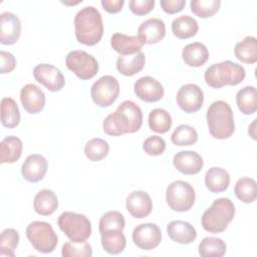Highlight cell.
<instances>
[{
	"label": "cell",
	"mask_w": 257,
	"mask_h": 257,
	"mask_svg": "<svg viewBox=\"0 0 257 257\" xmlns=\"http://www.w3.org/2000/svg\"><path fill=\"white\" fill-rule=\"evenodd\" d=\"M143 111L133 100H123L114 112L108 114L102 123L103 132L108 136L134 134L142 127Z\"/></svg>",
	"instance_id": "1"
},
{
	"label": "cell",
	"mask_w": 257,
	"mask_h": 257,
	"mask_svg": "<svg viewBox=\"0 0 257 257\" xmlns=\"http://www.w3.org/2000/svg\"><path fill=\"white\" fill-rule=\"evenodd\" d=\"M74 31L76 40L84 45L97 44L103 35L101 14L93 6H85L74 16Z\"/></svg>",
	"instance_id": "2"
},
{
	"label": "cell",
	"mask_w": 257,
	"mask_h": 257,
	"mask_svg": "<svg viewBox=\"0 0 257 257\" xmlns=\"http://www.w3.org/2000/svg\"><path fill=\"white\" fill-rule=\"evenodd\" d=\"M206 119L210 135L217 140L229 139L235 132L233 110L224 100H216L210 104Z\"/></svg>",
	"instance_id": "3"
},
{
	"label": "cell",
	"mask_w": 257,
	"mask_h": 257,
	"mask_svg": "<svg viewBox=\"0 0 257 257\" xmlns=\"http://www.w3.org/2000/svg\"><path fill=\"white\" fill-rule=\"evenodd\" d=\"M234 216V203L228 198H219L203 213L201 224L205 231L212 234H219L227 229Z\"/></svg>",
	"instance_id": "4"
},
{
	"label": "cell",
	"mask_w": 257,
	"mask_h": 257,
	"mask_svg": "<svg viewBox=\"0 0 257 257\" xmlns=\"http://www.w3.org/2000/svg\"><path fill=\"white\" fill-rule=\"evenodd\" d=\"M245 76L246 71L244 67L231 60L214 63L209 66L204 73L206 83L212 88H221L225 85H237L244 80Z\"/></svg>",
	"instance_id": "5"
},
{
	"label": "cell",
	"mask_w": 257,
	"mask_h": 257,
	"mask_svg": "<svg viewBox=\"0 0 257 257\" xmlns=\"http://www.w3.org/2000/svg\"><path fill=\"white\" fill-rule=\"evenodd\" d=\"M59 229L73 243L85 242L91 235V223L88 218L79 213L63 212L57 219Z\"/></svg>",
	"instance_id": "6"
},
{
	"label": "cell",
	"mask_w": 257,
	"mask_h": 257,
	"mask_svg": "<svg viewBox=\"0 0 257 257\" xmlns=\"http://www.w3.org/2000/svg\"><path fill=\"white\" fill-rule=\"evenodd\" d=\"M26 237L36 251L44 254L53 252L58 243V237L52 226L44 221L29 223L26 227Z\"/></svg>",
	"instance_id": "7"
},
{
	"label": "cell",
	"mask_w": 257,
	"mask_h": 257,
	"mask_svg": "<svg viewBox=\"0 0 257 257\" xmlns=\"http://www.w3.org/2000/svg\"><path fill=\"white\" fill-rule=\"evenodd\" d=\"M196 200V193L192 185L185 181H174L166 190L168 206L176 212L189 211Z\"/></svg>",
	"instance_id": "8"
},
{
	"label": "cell",
	"mask_w": 257,
	"mask_h": 257,
	"mask_svg": "<svg viewBox=\"0 0 257 257\" xmlns=\"http://www.w3.org/2000/svg\"><path fill=\"white\" fill-rule=\"evenodd\" d=\"M66 67L78 78L88 80L98 72V62L94 56L84 50H72L65 58Z\"/></svg>",
	"instance_id": "9"
},
{
	"label": "cell",
	"mask_w": 257,
	"mask_h": 257,
	"mask_svg": "<svg viewBox=\"0 0 257 257\" xmlns=\"http://www.w3.org/2000/svg\"><path fill=\"white\" fill-rule=\"evenodd\" d=\"M119 94L118 80L112 75H103L93 82L90 95L93 102L99 107L111 105Z\"/></svg>",
	"instance_id": "10"
},
{
	"label": "cell",
	"mask_w": 257,
	"mask_h": 257,
	"mask_svg": "<svg viewBox=\"0 0 257 257\" xmlns=\"http://www.w3.org/2000/svg\"><path fill=\"white\" fill-rule=\"evenodd\" d=\"M176 100L178 106L187 113L198 111L204 102V92L195 83H187L180 87L177 92Z\"/></svg>",
	"instance_id": "11"
},
{
	"label": "cell",
	"mask_w": 257,
	"mask_h": 257,
	"mask_svg": "<svg viewBox=\"0 0 257 257\" xmlns=\"http://www.w3.org/2000/svg\"><path fill=\"white\" fill-rule=\"evenodd\" d=\"M35 80L43 84L49 91H60L65 85V78L62 72L55 66L48 63L37 64L33 68Z\"/></svg>",
	"instance_id": "12"
},
{
	"label": "cell",
	"mask_w": 257,
	"mask_h": 257,
	"mask_svg": "<svg viewBox=\"0 0 257 257\" xmlns=\"http://www.w3.org/2000/svg\"><path fill=\"white\" fill-rule=\"evenodd\" d=\"M133 241L142 250L150 251L159 246L162 241L161 229L153 223L138 225L133 231Z\"/></svg>",
	"instance_id": "13"
},
{
	"label": "cell",
	"mask_w": 257,
	"mask_h": 257,
	"mask_svg": "<svg viewBox=\"0 0 257 257\" xmlns=\"http://www.w3.org/2000/svg\"><path fill=\"white\" fill-rule=\"evenodd\" d=\"M136 95L146 102H156L163 98L165 89L160 81L152 76L140 77L134 84Z\"/></svg>",
	"instance_id": "14"
},
{
	"label": "cell",
	"mask_w": 257,
	"mask_h": 257,
	"mask_svg": "<svg viewBox=\"0 0 257 257\" xmlns=\"http://www.w3.org/2000/svg\"><path fill=\"white\" fill-rule=\"evenodd\" d=\"M20 101L28 113L35 114L44 108L46 99L40 87L33 83H27L20 90Z\"/></svg>",
	"instance_id": "15"
},
{
	"label": "cell",
	"mask_w": 257,
	"mask_h": 257,
	"mask_svg": "<svg viewBox=\"0 0 257 257\" xmlns=\"http://www.w3.org/2000/svg\"><path fill=\"white\" fill-rule=\"evenodd\" d=\"M21 35V22L12 12L0 14V42L4 45L16 43Z\"/></svg>",
	"instance_id": "16"
},
{
	"label": "cell",
	"mask_w": 257,
	"mask_h": 257,
	"mask_svg": "<svg viewBox=\"0 0 257 257\" xmlns=\"http://www.w3.org/2000/svg\"><path fill=\"white\" fill-rule=\"evenodd\" d=\"M127 212L137 219L148 217L153 210V201L145 191H134L125 200Z\"/></svg>",
	"instance_id": "17"
},
{
	"label": "cell",
	"mask_w": 257,
	"mask_h": 257,
	"mask_svg": "<svg viewBox=\"0 0 257 257\" xmlns=\"http://www.w3.org/2000/svg\"><path fill=\"white\" fill-rule=\"evenodd\" d=\"M47 161L39 154L29 155L21 167V174L24 180L30 183L41 181L47 172Z\"/></svg>",
	"instance_id": "18"
},
{
	"label": "cell",
	"mask_w": 257,
	"mask_h": 257,
	"mask_svg": "<svg viewBox=\"0 0 257 257\" xmlns=\"http://www.w3.org/2000/svg\"><path fill=\"white\" fill-rule=\"evenodd\" d=\"M166 35V24L160 18H149L138 28V37L143 44H155Z\"/></svg>",
	"instance_id": "19"
},
{
	"label": "cell",
	"mask_w": 257,
	"mask_h": 257,
	"mask_svg": "<svg viewBox=\"0 0 257 257\" xmlns=\"http://www.w3.org/2000/svg\"><path fill=\"white\" fill-rule=\"evenodd\" d=\"M175 168L184 175H196L203 166L204 161L201 155L194 151H181L173 158Z\"/></svg>",
	"instance_id": "20"
},
{
	"label": "cell",
	"mask_w": 257,
	"mask_h": 257,
	"mask_svg": "<svg viewBox=\"0 0 257 257\" xmlns=\"http://www.w3.org/2000/svg\"><path fill=\"white\" fill-rule=\"evenodd\" d=\"M167 232L170 239L179 244H190L195 241L197 232L195 227L182 220H175L167 225Z\"/></svg>",
	"instance_id": "21"
},
{
	"label": "cell",
	"mask_w": 257,
	"mask_h": 257,
	"mask_svg": "<svg viewBox=\"0 0 257 257\" xmlns=\"http://www.w3.org/2000/svg\"><path fill=\"white\" fill-rule=\"evenodd\" d=\"M110 45L119 55H132L140 52L144 44L138 36H128L116 32L110 38Z\"/></svg>",
	"instance_id": "22"
},
{
	"label": "cell",
	"mask_w": 257,
	"mask_h": 257,
	"mask_svg": "<svg viewBox=\"0 0 257 257\" xmlns=\"http://www.w3.org/2000/svg\"><path fill=\"white\" fill-rule=\"evenodd\" d=\"M182 57L188 66L199 67L209 59V50L201 42H192L183 48Z\"/></svg>",
	"instance_id": "23"
},
{
	"label": "cell",
	"mask_w": 257,
	"mask_h": 257,
	"mask_svg": "<svg viewBox=\"0 0 257 257\" xmlns=\"http://www.w3.org/2000/svg\"><path fill=\"white\" fill-rule=\"evenodd\" d=\"M145 62V53L142 51L132 55H119L116 59V69L122 75L133 76L144 68Z\"/></svg>",
	"instance_id": "24"
},
{
	"label": "cell",
	"mask_w": 257,
	"mask_h": 257,
	"mask_svg": "<svg viewBox=\"0 0 257 257\" xmlns=\"http://www.w3.org/2000/svg\"><path fill=\"white\" fill-rule=\"evenodd\" d=\"M230 184L229 173L219 167L210 168L205 175V185L212 193H221L228 189Z\"/></svg>",
	"instance_id": "25"
},
{
	"label": "cell",
	"mask_w": 257,
	"mask_h": 257,
	"mask_svg": "<svg viewBox=\"0 0 257 257\" xmlns=\"http://www.w3.org/2000/svg\"><path fill=\"white\" fill-rule=\"evenodd\" d=\"M34 211L42 216L53 214L58 208V199L56 194L48 189L39 191L33 200Z\"/></svg>",
	"instance_id": "26"
},
{
	"label": "cell",
	"mask_w": 257,
	"mask_h": 257,
	"mask_svg": "<svg viewBox=\"0 0 257 257\" xmlns=\"http://www.w3.org/2000/svg\"><path fill=\"white\" fill-rule=\"evenodd\" d=\"M22 150L23 144L19 138L15 136L6 137L0 144V163H15L20 159Z\"/></svg>",
	"instance_id": "27"
},
{
	"label": "cell",
	"mask_w": 257,
	"mask_h": 257,
	"mask_svg": "<svg viewBox=\"0 0 257 257\" xmlns=\"http://www.w3.org/2000/svg\"><path fill=\"white\" fill-rule=\"evenodd\" d=\"M199 25L195 18L189 15H181L172 22V32L180 39H188L195 36L198 32Z\"/></svg>",
	"instance_id": "28"
},
{
	"label": "cell",
	"mask_w": 257,
	"mask_h": 257,
	"mask_svg": "<svg viewBox=\"0 0 257 257\" xmlns=\"http://www.w3.org/2000/svg\"><path fill=\"white\" fill-rule=\"evenodd\" d=\"M236 103L239 110L250 115L257 110V91L255 86H244L236 94Z\"/></svg>",
	"instance_id": "29"
},
{
	"label": "cell",
	"mask_w": 257,
	"mask_h": 257,
	"mask_svg": "<svg viewBox=\"0 0 257 257\" xmlns=\"http://www.w3.org/2000/svg\"><path fill=\"white\" fill-rule=\"evenodd\" d=\"M234 54L238 60L244 63L253 64L257 61V44L254 36H246L239 41L234 48Z\"/></svg>",
	"instance_id": "30"
},
{
	"label": "cell",
	"mask_w": 257,
	"mask_h": 257,
	"mask_svg": "<svg viewBox=\"0 0 257 257\" xmlns=\"http://www.w3.org/2000/svg\"><path fill=\"white\" fill-rule=\"evenodd\" d=\"M1 122L7 128H14L20 122L19 107L11 97H3L1 100Z\"/></svg>",
	"instance_id": "31"
},
{
	"label": "cell",
	"mask_w": 257,
	"mask_h": 257,
	"mask_svg": "<svg viewBox=\"0 0 257 257\" xmlns=\"http://www.w3.org/2000/svg\"><path fill=\"white\" fill-rule=\"evenodd\" d=\"M101 246L103 250L112 255L121 253L126 245L125 236L122 231H111L100 234Z\"/></svg>",
	"instance_id": "32"
},
{
	"label": "cell",
	"mask_w": 257,
	"mask_h": 257,
	"mask_svg": "<svg viewBox=\"0 0 257 257\" xmlns=\"http://www.w3.org/2000/svg\"><path fill=\"white\" fill-rule=\"evenodd\" d=\"M227 246L219 237H205L198 247V252L203 257H221L225 255Z\"/></svg>",
	"instance_id": "33"
},
{
	"label": "cell",
	"mask_w": 257,
	"mask_h": 257,
	"mask_svg": "<svg viewBox=\"0 0 257 257\" xmlns=\"http://www.w3.org/2000/svg\"><path fill=\"white\" fill-rule=\"evenodd\" d=\"M149 126L158 134L167 133L173 123L171 114L164 108H155L149 114Z\"/></svg>",
	"instance_id": "34"
},
{
	"label": "cell",
	"mask_w": 257,
	"mask_h": 257,
	"mask_svg": "<svg viewBox=\"0 0 257 257\" xmlns=\"http://www.w3.org/2000/svg\"><path fill=\"white\" fill-rule=\"evenodd\" d=\"M256 186V181L254 179L244 177L236 182L234 193L243 203H253L257 197Z\"/></svg>",
	"instance_id": "35"
},
{
	"label": "cell",
	"mask_w": 257,
	"mask_h": 257,
	"mask_svg": "<svg viewBox=\"0 0 257 257\" xmlns=\"http://www.w3.org/2000/svg\"><path fill=\"white\" fill-rule=\"evenodd\" d=\"M125 226L123 215L118 211H108L104 213L98 224L99 233H106L111 231H122Z\"/></svg>",
	"instance_id": "36"
},
{
	"label": "cell",
	"mask_w": 257,
	"mask_h": 257,
	"mask_svg": "<svg viewBox=\"0 0 257 257\" xmlns=\"http://www.w3.org/2000/svg\"><path fill=\"white\" fill-rule=\"evenodd\" d=\"M109 152V145L103 139L94 138L89 140L84 146V155L91 162L103 160Z\"/></svg>",
	"instance_id": "37"
},
{
	"label": "cell",
	"mask_w": 257,
	"mask_h": 257,
	"mask_svg": "<svg viewBox=\"0 0 257 257\" xmlns=\"http://www.w3.org/2000/svg\"><path fill=\"white\" fill-rule=\"evenodd\" d=\"M171 141L174 145L180 147L192 146L198 141V133L189 124H180L173 132Z\"/></svg>",
	"instance_id": "38"
},
{
	"label": "cell",
	"mask_w": 257,
	"mask_h": 257,
	"mask_svg": "<svg viewBox=\"0 0 257 257\" xmlns=\"http://www.w3.org/2000/svg\"><path fill=\"white\" fill-rule=\"evenodd\" d=\"M19 239V234L15 229L8 228L3 230L0 237V255L14 257Z\"/></svg>",
	"instance_id": "39"
},
{
	"label": "cell",
	"mask_w": 257,
	"mask_h": 257,
	"mask_svg": "<svg viewBox=\"0 0 257 257\" xmlns=\"http://www.w3.org/2000/svg\"><path fill=\"white\" fill-rule=\"evenodd\" d=\"M220 0H192L190 3L193 14L200 18L212 17L220 9Z\"/></svg>",
	"instance_id": "40"
},
{
	"label": "cell",
	"mask_w": 257,
	"mask_h": 257,
	"mask_svg": "<svg viewBox=\"0 0 257 257\" xmlns=\"http://www.w3.org/2000/svg\"><path fill=\"white\" fill-rule=\"evenodd\" d=\"M61 255L63 257H90L92 249L86 241L81 243L66 242L61 248Z\"/></svg>",
	"instance_id": "41"
},
{
	"label": "cell",
	"mask_w": 257,
	"mask_h": 257,
	"mask_svg": "<svg viewBox=\"0 0 257 257\" xmlns=\"http://www.w3.org/2000/svg\"><path fill=\"white\" fill-rule=\"evenodd\" d=\"M143 149L149 156H160L166 150V142L162 137L151 136L144 141Z\"/></svg>",
	"instance_id": "42"
},
{
	"label": "cell",
	"mask_w": 257,
	"mask_h": 257,
	"mask_svg": "<svg viewBox=\"0 0 257 257\" xmlns=\"http://www.w3.org/2000/svg\"><path fill=\"white\" fill-rule=\"evenodd\" d=\"M128 7L135 15H146L155 7V0H131Z\"/></svg>",
	"instance_id": "43"
},
{
	"label": "cell",
	"mask_w": 257,
	"mask_h": 257,
	"mask_svg": "<svg viewBox=\"0 0 257 257\" xmlns=\"http://www.w3.org/2000/svg\"><path fill=\"white\" fill-rule=\"evenodd\" d=\"M16 67V59L14 55L8 51H0V72L2 74L9 73Z\"/></svg>",
	"instance_id": "44"
},
{
	"label": "cell",
	"mask_w": 257,
	"mask_h": 257,
	"mask_svg": "<svg viewBox=\"0 0 257 257\" xmlns=\"http://www.w3.org/2000/svg\"><path fill=\"white\" fill-rule=\"evenodd\" d=\"M160 4L164 12L168 14H175L184 9L186 0H161Z\"/></svg>",
	"instance_id": "45"
},
{
	"label": "cell",
	"mask_w": 257,
	"mask_h": 257,
	"mask_svg": "<svg viewBox=\"0 0 257 257\" xmlns=\"http://www.w3.org/2000/svg\"><path fill=\"white\" fill-rule=\"evenodd\" d=\"M102 8L108 13H118L124 4L123 0H101Z\"/></svg>",
	"instance_id": "46"
}]
</instances>
